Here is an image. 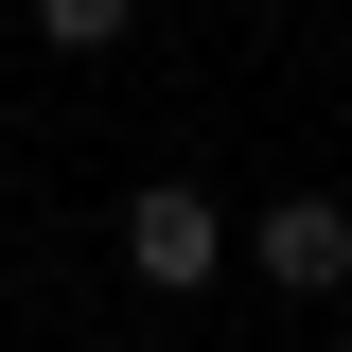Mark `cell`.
I'll return each instance as SVG.
<instances>
[{"instance_id":"cell-1","label":"cell","mask_w":352,"mask_h":352,"mask_svg":"<svg viewBox=\"0 0 352 352\" xmlns=\"http://www.w3.org/2000/svg\"><path fill=\"white\" fill-rule=\"evenodd\" d=\"M229 229H247L229 194L141 176V194H124V282H141V300H212V282H229Z\"/></svg>"},{"instance_id":"cell-2","label":"cell","mask_w":352,"mask_h":352,"mask_svg":"<svg viewBox=\"0 0 352 352\" xmlns=\"http://www.w3.org/2000/svg\"><path fill=\"white\" fill-rule=\"evenodd\" d=\"M229 264H247L264 300H335L352 282V194H264V212L229 229Z\"/></svg>"},{"instance_id":"cell-3","label":"cell","mask_w":352,"mask_h":352,"mask_svg":"<svg viewBox=\"0 0 352 352\" xmlns=\"http://www.w3.org/2000/svg\"><path fill=\"white\" fill-rule=\"evenodd\" d=\"M141 0H36V53H124Z\"/></svg>"},{"instance_id":"cell-4","label":"cell","mask_w":352,"mask_h":352,"mask_svg":"<svg viewBox=\"0 0 352 352\" xmlns=\"http://www.w3.org/2000/svg\"><path fill=\"white\" fill-rule=\"evenodd\" d=\"M71 352H141V335H71Z\"/></svg>"}]
</instances>
